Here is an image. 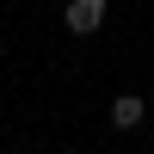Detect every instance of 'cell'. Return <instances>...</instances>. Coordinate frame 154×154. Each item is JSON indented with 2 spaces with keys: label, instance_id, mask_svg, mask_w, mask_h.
<instances>
[{
  "label": "cell",
  "instance_id": "1",
  "mask_svg": "<svg viewBox=\"0 0 154 154\" xmlns=\"http://www.w3.org/2000/svg\"><path fill=\"white\" fill-rule=\"evenodd\" d=\"M105 25V0H68V31L74 37H93Z\"/></svg>",
  "mask_w": 154,
  "mask_h": 154
},
{
  "label": "cell",
  "instance_id": "2",
  "mask_svg": "<svg viewBox=\"0 0 154 154\" xmlns=\"http://www.w3.org/2000/svg\"><path fill=\"white\" fill-rule=\"evenodd\" d=\"M142 117H148V105L136 93H117V99H111V123H117V130H136Z\"/></svg>",
  "mask_w": 154,
  "mask_h": 154
},
{
  "label": "cell",
  "instance_id": "3",
  "mask_svg": "<svg viewBox=\"0 0 154 154\" xmlns=\"http://www.w3.org/2000/svg\"><path fill=\"white\" fill-rule=\"evenodd\" d=\"M62 154H80V148H62Z\"/></svg>",
  "mask_w": 154,
  "mask_h": 154
}]
</instances>
